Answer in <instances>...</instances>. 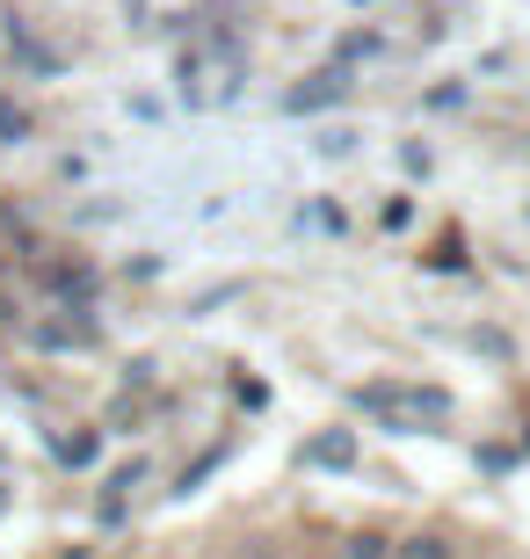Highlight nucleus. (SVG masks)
Returning <instances> with one entry per match:
<instances>
[{
  "label": "nucleus",
  "mask_w": 530,
  "mask_h": 559,
  "mask_svg": "<svg viewBox=\"0 0 530 559\" xmlns=\"http://www.w3.org/2000/svg\"><path fill=\"white\" fill-rule=\"evenodd\" d=\"M392 559H450V545L436 538V531H422V538H408V545H392Z\"/></svg>",
  "instance_id": "f03ea898"
},
{
  "label": "nucleus",
  "mask_w": 530,
  "mask_h": 559,
  "mask_svg": "<svg viewBox=\"0 0 530 559\" xmlns=\"http://www.w3.org/2000/svg\"><path fill=\"white\" fill-rule=\"evenodd\" d=\"M240 559H284V552H276V545H247Z\"/></svg>",
  "instance_id": "7ed1b4c3"
},
{
  "label": "nucleus",
  "mask_w": 530,
  "mask_h": 559,
  "mask_svg": "<svg viewBox=\"0 0 530 559\" xmlns=\"http://www.w3.org/2000/svg\"><path fill=\"white\" fill-rule=\"evenodd\" d=\"M364 407H370V415H386L392 429H422V421L450 415V393H436V385H370Z\"/></svg>",
  "instance_id": "f257e3e1"
}]
</instances>
